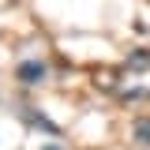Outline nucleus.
Segmentation results:
<instances>
[{
	"label": "nucleus",
	"mask_w": 150,
	"mask_h": 150,
	"mask_svg": "<svg viewBox=\"0 0 150 150\" xmlns=\"http://www.w3.org/2000/svg\"><path fill=\"white\" fill-rule=\"evenodd\" d=\"M15 79L23 86H38V83H45L49 79V68H45V60H23L15 68Z\"/></svg>",
	"instance_id": "nucleus-1"
},
{
	"label": "nucleus",
	"mask_w": 150,
	"mask_h": 150,
	"mask_svg": "<svg viewBox=\"0 0 150 150\" xmlns=\"http://www.w3.org/2000/svg\"><path fill=\"white\" fill-rule=\"evenodd\" d=\"M41 150H64V146H60V143H49V146H41Z\"/></svg>",
	"instance_id": "nucleus-6"
},
{
	"label": "nucleus",
	"mask_w": 150,
	"mask_h": 150,
	"mask_svg": "<svg viewBox=\"0 0 150 150\" xmlns=\"http://www.w3.org/2000/svg\"><path fill=\"white\" fill-rule=\"evenodd\" d=\"M124 64H128L131 71H146V68H150V53H146V49H131Z\"/></svg>",
	"instance_id": "nucleus-3"
},
{
	"label": "nucleus",
	"mask_w": 150,
	"mask_h": 150,
	"mask_svg": "<svg viewBox=\"0 0 150 150\" xmlns=\"http://www.w3.org/2000/svg\"><path fill=\"white\" fill-rule=\"evenodd\" d=\"M131 135L143 143V146H150V120H135V128H131Z\"/></svg>",
	"instance_id": "nucleus-5"
},
{
	"label": "nucleus",
	"mask_w": 150,
	"mask_h": 150,
	"mask_svg": "<svg viewBox=\"0 0 150 150\" xmlns=\"http://www.w3.org/2000/svg\"><path fill=\"white\" fill-rule=\"evenodd\" d=\"M94 83H98V86H105V90H116V83H120V71H112V68H101V71L94 75Z\"/></svg>",
	"instance_id": "nucleus-4"
},
{
	"label": "nucleus",
	"mask_w": 150,
	"mask_h": 150,
	"mask_svg": "<svg viewBox=\"0 0 150 150\" xmlns=\"http://www.w3.org/2000/svg\"><path fill=\"white\" fill-rule=\"evenodd\" d=\"M23 120H26V124H34V128H41V131H49V135H56V124L49 120V116H41L38 109H30V105L23 109Z\"/></svg>",
	"instance_id": "nucleus-2"
}]
</instances>
